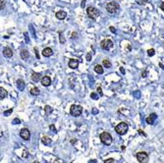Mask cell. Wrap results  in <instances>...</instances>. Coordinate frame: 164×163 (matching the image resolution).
Instances as JSON below:
<instances>
[{
	"label": "cell",
	"instance_id": "cell-1",
	"mask_svg": "<svg viewBox=\"0 0 164 163\" xmlns=\"http://www.w3.org/2000/svg\"><path fill=\"white\" fill-rule=\"evenodd\" d=\"M128 129H129V126H128L127 123L121 122L115 127V132L120 136H123L128 132Z\"/></svg>",
	"mask_w": 164,
	"mask_h": 163
},
{
	"label": "cell",
	"instance_id": "cell-2",
	"mask_svg": "<svg viewBox=\"0 0 164 163\" xmlns=\"http://www.w3.org/2000/svg\"><path fill=\"white\" fill-rule=\"evenodd\" d=\"M120 6L118 5L117 2L115 1H111V2H108L106 4V11L110 13V14H114L116 12L119 10Z\"/></svg>",
	"mask_w": 164,
	"mask_h": 163
},
{
	"label": "cell",
	"instance_id": "cell-3",
	"mask_svg": "<svg viewBox=\"0 0 164 163\" xmlns=\"http://www.w3.org/2000/svg\"><path fill=\"white\" fill-rule=\"evenodd\" d=\"M99 137H100L101 142L104 144L105 145H110L112 144V141H113L111 135L109 133H107V132H103L102 134H100Z\"/></svg>",
	"mask_w": 164,
	"mask_h": 163
},
{
	"label": "cell",
	"instance_id": "cell-4",
	"mask_svg": "<svg viewBox=\"0 0 164 163\" xmlns=\"http://www.w3.org/2000/svg\"><path fill=\"white\" fill-rule=\"evenodd\" d=\"M83 113V107L81 105H72L71 108H70V114L74 117H78L80 115H82Z\"/></svg>",
	"mask_w": 164,
	"mask_h": 163
},
{
	"label": "cell",
	"instance_id": "cell-5",
	"mask_svg": "<svg viewBox=\"0 0 164 163\" xmlns=\"http://www.w3.org/2000/svg\"><path fill=\"white\" fill-rule=\"evenodd\" d=\"M86 14H88V16L90 19H96L99 16V11L97 10L96 8L90 6V7H89L86 9Z\"/></svg>",
	"mask_w": 164,
	"mask_h": 163
},
{
	"label": "cell",
	"instance_id": "cell-6",
	"mask_svg": "<svg viewBox=\"0 0 164 163\" xmlns=\"http://www.w3.org/2000/svg\"><path fill=\"white\" fill-rule=\"evenodd\" d=\"M137 159L141 163H147L148 161V154L146 151H140L137 153Z\"/></svg>",
	"mask_w": 164,
	"mask_h": 163
},
{
	"label": "cell",
	"instance_id": "cell-7",
	"mask_svg": "<svg viewBox=\"0 0 164 163\" xmlns=\"http://www.w3.org/2000/svg\"><path fill=\"white\" fill-rule=\"evenodd\" d=\"M100 46H101V48L104 49V50H109L110 48L113 47V42H112V40L106 38V39H103V40L100 42Z\"/></svg>",
	"mask_w": 164,
	"mask_h": 163
},
{
	"label": "cell",
	"instance_id": "cell-8",
	"mask_svg": "<svg viewBox=\"0 0 164 163\" xmlns=\"http://www.w3.org/2000/svg\"><path fill=\"white\" fill-rule=\"evenodd\" d=\"M20 137L24 139L25 141H29L30 137V132L29 131V129L27 128H23L22 130L20 131Z\"/></svg>",
	"mask_w": 164,
	"mask_h": 163
},
{
	"label": "cell",
	"instance_id": "cell-9",
	"mask_svg": "<svg viewBox=\"0 0 164 163\" xmlns=\"http://www.w3.org/2000/svg\"><path fill=\"white\" fill-rule=\"evenodd\" d=\"M156 118H157V115L155 114V113H151V114L149 115L148 117L146 119V122L147 123V124H149V125H152L153 122L155 121Z\"/></svg>",
	"mask_w": 164,
	"mask_h": 163
},
{
	"label": "cell",
	"instance_id": "cell-10",
	"mask_svg": "<svg viewBox=\"0 0 164 163\" xmlns=\"http://www.w3.org/2000/svg\"><path fill=\"white\" fill-rule=\"evenodd\" d=\"M16 85H17V88H18L20 90H24V89L26 88V84H25L24 80H22V79L17 80V82H16Z\"/></svg>",
	"mask_w": 164,
	"mask_h": 163
},
{
	"label": "cell",
	"instance_id": "cell-11",
	"mask_svg": "<svg viewBox=\"0 0 164 163\" xmlns=\"http://www.w3.org/2000/svg\"><path fill=\"white\" fill-rule=\"evenodd\" d=\"M68 66L71 69H77L79 66V61L77 59H71L68 63Z\"/></svg>",
	"mask_w": 164,
	"mask_h": 163
},
{
	"label": "cell",
	"instance_id": "cell-12",
	"mask_svg": "<svg viewBox=\"0 0 164 163\" xmlns=\"http://www.w3.org/2000/svg\"><path fill=\"white\" fill-rule=\"evenodd\" d=\"M41 84H42L43 86H48L51 84V79L49 78L48 76H45V77L41 79Z\"/></svg>",
	"mask_w": 164,
	"mask_h": 163
},
{
	"label": "cell",
	"instance_id": "cell-13",
	"mask_svg": "<svg viewBox=\"0 0 164 163\" xmlns=\"http://www.w3.org/2000/svg\"><path fill=\"white\" fill-rule=\"evenodd\" d=\"M3 55L5 57H7V58H10L13 56V51H12L11 48H9V47H5L3 49Z\"/></svg>",
	"mask_w": 164,
	"mask_h": 163
},
{
	"label": "cell",
	"instance_id": "cell-14",
	"mask_svg": "<svg viewBox=\"0 0 164 163\" xmlns=\"http://www.w3.org/2000/svg\"><path fill=\"white\" fill-rule=\"evenodd\" d=\"M20 56H21V58L23 60H27L30 57V53H29V51L27 49H23L22 51L20 52Z\"/></svg>",
	"mask_w": 164,
	"mask_h": 163
},
{
	"label": "cell",
	"instance_id": "cell-15",
	"mask_svg": "<svg viewBox=\"0 0 164 163\" xmlns=\"http://www.w3.org/2000/svg\"><path fill=\"white\" fill-rule=\"evenodd\" d=\"M55 16L58 20H64V19L66 18V16H67V13L65 11H58L55 14Z\"/></svg>",
	"mask_w": 164,
	"mask_h": 163
},
{
	"label": "cell",
	"instance_id": "cell-16",
	"mask_svg": "<svg viewBox=\"0 0 164 163\" xmlns=\"http://www.w3.org/2000/svg\"><path fill=\"white\" fill-rule=\"evenodd\" d=\"M52 49L50 48V47H46V48H44L43 50H42V55L45 56V57H49V56L52 55Z\"/></svg>",
	"mask_w": 164,
	"mask_h": 163
},
{
	"label": "cell",
	"instance_id": "cell-17",
	"mask_svg": "<svg viewBox=\"0 0 164 163\" xmlns=\"http://www.w3.org/2000/svg\"><path fill=\"white\" fill-rule=\"evenodd\" d=\"M41 79V75L39 73H35L34 72L33 74H32V80L34 82H38L39 80Z\"/></svg>",
	"mask_w": 164,
	"mask_h": 163
},
{
	"label": "cell",
	"instance_id": "cell-18",
	"mask_svg": "<svg viewBox=\"0 0 164 163\" xmlns=\"http://www.w3.org/2000/svg\"><path fill=\"white\" fill-rule=\"evenodd\" d=\"M41 142H42L44 145H49L50 144H51V139L48 137H46V136H44V137H42V139H41Z\"/></svg>",
	"mask_w": 164,
	"mask_h": 163
},
{
	"label": "cell",
	"instance_id": "cell-19",
	"mask_svg": "<svg viewBox=\"0 0 164 163\" xmlns=\"http://www.w3.org/2000/svg\"><path fill=\"white\" fill-rule=\"evenodd\" d=\"M7 95H8V93L6 91V89L0 86V99H4Z\"/></svg>",
	"mask_w": 164,
	"mask_h": 163
},
{
	"label": "cell",
	"instance_id": "cell-20",
	"mask_svg": "<svg viewBox=\"0 0 164 163\" xmlns=\"http://www.w3.org/2000/svg\"><path fill=\"white\" fill-rule=\"evenodd\" d=\"M30 94H32V95H34V96H37V95H38V94H39L40 90L38 89V88L34 86V88H33V89H30Z\"/></svg>",
	"mask_w": 164,
	"mask_h": 163
},
{
	"label": "cell",
	"instance_id": "cell-21",
	"mask_svg": "<svg viewBox=\"0 0 164 163\" xmlns=\"http://www.w3.org/2000/svg\"><path fill=\"white\" fill-rule=\"evenodd\" d=\"M94 71L96 72L97 74H103V72H104V70H103V68H102L101 65H96V66L94 67Z\"/></svg>",
	"mask_w": 164,
	"mask_h": 163
},
{
	"label": "cell",
	"instance_id": "cell-22",
	"mask_svg": "<svg viewBox=\"0 0 164 163\" xmlns=\"http://www.w3.org/2000/svg\"><path fill=\"white\" fill-rule=\"evenodd\" d=\"M102 65H103V67H104V68H110V67L112 66V64H111V62H110V60H108V59L103 60Z\"/></svg>",
	"mask_w": 164,
	"mask_h": 163
},
{
	"label": "cell",
	"instance_id": "cell-23",
	"mask_svg": "<svg viewBox=\"0 0 164 163\" xmlns=\"http://www.w3.org/2000/svg\"><path fill=\"white\" fill-rule=\"evenodd\" d=\"M45 112H46L47 115H49L52 112V108L50 107V106H48V105H46V106H45Z\"/></svg>",
	"mask_w": 164,
	"mask_h": 163
},
{
	"label": "cell",
	"instance_id": "cell-24",
	"mask_svg": "<svg viewBox=\"0 0 164 163\" xmlns=\"http://www.w3.org/2000/svg\"><path fill=\"white\" fill-rule=\"evenodd\" d=\"M154 54H155V50H154L153 48L148 49V50H147V55L148 56H153Z\"/></svg>",
	"mask_w": 164,
	"mask_h": 163
},
{
	"label": "cell",
	"instance_id": "cell-25",
	"mask_svg": "<svg viewBox=\"0 0 164 163\" xmlns=\"http://www.w3.org/2000/svg\"><path fill=\"white\" fill-rule=\"evenodd\" d=\"M139 5H145L147 2V0H136Z\"/></svg>",
	"mask_w": 164,
	"mask_h": 163
},
{
	"label": "cell",
	"instance_id": "cell-26",
	"mask_svg": "<svg viewBox=\"0 0 164 163\" xmlns=\"http://www.w3.org/2000/svg\"><path fill=\"white\" fill-rule=\"evenodd\" d=\"M5 5H6V3L4 2L3 0H0V10H3L5 8Z\"/></svg>",
	"mask_w": 164,
	"mask_h": 163
},
{
	"label": "cell",
	"instance_id": "cell-27",
	"mask_svg": "<svg viewBox=\"0 0 164 163\" xmlns=\"http://www.w3.org/2000/svg\"><path fill=\"white\" fill-rule=\"evenodd\" d=\"M90 97H91L93 99H95V100L98 99V95H97L95 93H90Z\"/></svg>",
	"mask_w": 164,
	"mask_h": 163
},
{
	"label": "cell",
	"instance_id": "cell-28",
	"mask_svg": "<svg viewBox=\"0 0 164 163\" xmlns=\"http://www.w3.org/2000/svg\"><path fill=\"white\" fill-rule=\"evenodd\" d=\"M59 37H60V42H61V43H64V42L66 41V39H65V37H63V34L60 33H59Z\"/></svg>",
	"mask_w": 164,
	"mask_h": 163
},
{
	"label": "cell",
	"instance_id": "cell-29",
	"mask_svg": "<svg viewBox=\"0 0 164 163\" xmlns=\"http://www.w3.org/2000/svg\"><path fill=\"white\" fill-rule=\"evenodd\" d=\"M12 112H13V109H9V110H6V111H4V115H5V116H9V115L11 114Z\"/></svg>",
	"mask_w": 164,
	"mask_h": 163
},
{
	"label": "cell",
	"instance_id": "cell-30",
	"mask_svg": "<svg viewBox=\"0 0 164 163\" xmlns=\"http://www.w3.org/2000/svg\"><path fill=\"white\" fill-rule=\"evenodd\" d=\"M21 123V121H20V119L16 118L13 120V122H12V124H14V125H18V124H20Z\"/></svg>",
	"mask_w": 164,
	"mask_h": 163
},
{
	"label": "cell",
	"instance_id": "cell-31",
	"mask_svg": "<svg viewBox=\"0 0 164 163\" xmlns=\"http://www.w3.org/2000/svg\"><path fill=\"white\" fill-rule=\"evenodd\" d=\"M114 162V159L113 158H109V159H106L104 161V163H113Z\"/></svg>",
	"mask_w": 164,
	"mask_h": 163
},
{
	"label": "cell",
	"instance_id": "cell-32",
	"mask_svg": "<svg viewBox=\"0 0 164 163\" xmlns=\"http://www.w3.org/2000/svg\"><path fill=\"white\" fill-rule=\"evenodd\" d=\"M49 128H50V130L52 131L53 133H56V129H55V127H54V125H50Z\"/></svg>",
	"mask_w": 164,
	"mask_h": 163
},
{
	"label": "cell",
	"instance_id": "cell-33",
	"mask_svg": "<svg viewBox=\"0 0 164 163\" xmlns=\"http://www.w3.org/2000/svg\"><path fill=\"white\" fill-rule=\"evenodd\" d=\"M86 60H88V61H90V60H91V54H90V53H88V54H86Z\"/></svg>",
	"mask_w": 164,
	"mask_h": 163
},
{
	"label": "cell",
	"instance_id": "cell-34",
	"mask_svg": "<svg viewBox=\"0 0 164 163\" xmlns=\"http://www.w3.org/2000/svg\"><path fill=\"white\" fill-rule=\"evenodd\" d=\"M97 91H98V93H99V95H101V96H102V94H103V93H102V90H101L100 86H98V88H97Z\"/></svg>",
	"mask_w": 164,
	"mask_h": 163
},
{
	"label": "cell",
	"instance_id": "cell-35",
	"mask_svg": "<svg viewBox=\"0 0 164 163\" xmlns=\"http://www.w3.org/2000/svg\"><path fill=\"white\" fill-rule=\"evenodd\" d=\"M77 37H78V33H75L74 32V33H72V38H74L75 39V38H77Z\"/></svg>",
	"mask_w": 164,
	"mask_h": 163
},
{
	"label": "cell",
	"instance_id": "cell-36",
	"mask_svg": "<svg viewBox=\"0 0 164 163\" xmlns=\"http://www.w3.org/2000/svg\"><path fill=\"white\" fill-rule=\"evenodd\" d=\"M34 51H35V56H37V59H39V55H38V52H37V47H34Z\"/></svg>",
	"mask_w": 164,
	"mask_h": 163
},
{
	"label": "cell",
	"instance_id": "cell-37",
	"mask_svg": "<svg viewBox=\"0 0 164 163\" xmlns=\"http://www.w3.org/2000/svg\"><path fill=\"white\" fill-rule=\"evenodd\" d=\"M110 30H111L112 33H116V30H115V29H114V27H110Z\"/></svg>",
	"mask_w": 164,
	"mask_h": 163
},
{
	"label": "cell",
	"instance_id": "cell-38",
	"mask_svg": "<svg viewBox=\"0 0 164 163\" xmlns=\"http://www.w3.org/2000/svg\"><path fill=\"white\" fill-rule=\"evenodd\" d=\"M85 4H86V1H85V0H83V1H82V5H81V6H82V8H85V6H86Z\"/></svg>",
	"mask_w": 164,
	"mask_h": 163
},
{
	"label": "cell",
	"instance_id": "cell-39",
	"mask_svg": "<svg viewBox=\"0 0 164 163\" xmlns=\"http://www.w3.org/2000/svg\"><path fill=\"white\" fill-rule=\"evenodd\" d=\"M160 8H161V10H162V11H164V2H162V3H161Z\"/></svg>",
	"mask_w": 164,
	"mask_h": 163
},
{
	"label": "cell",
	"instance_id": "cell-40",
	"mask_svg": "<svg viewBox=\"0 0 164 163\" xmlns=\"http://www.w3.org/2000/svg\"><path fill=\"white\" fill-rule=\"evenodd\" d=\"M89 163H97V161L95 159H94V160L91 159V160H90V162H89Z\"/></svg>",
	"mask_w": 164,
	"mask_h": 163
},
{
	"label": "cell",
	"instance_id": "cell-41",
	"mask_svg": "<svg viewBox=\"0 0 164 163\" xmlns=\"http://www.w3.org/2000/svg\"><path fill=\"white\" fill-rule=\"evenodd\" d=\"M97 112H98V111H97L96 109H94V108H93V114H96Z\"/></svg>",
	"mask_w": 164,
	"mask_h": 163
},
{
	"label": "cell",
	"instance_id": "cell-42",
	"mask_svg": "<svg viewBox=\"0 0 164 163\" xmlns=\"http://www.w3.org/2000/svg\"><path fill=\"white\" fill-rule=\"evenodd\" d=\"M139 133H140V134H142L144 136H146V134L144 133V132H142V130H139Z\"/></svg>",
	"mask_w": 164,
	"mask_h": 163
},
{
	"label": "cell",
	"instance_id": "cell-43",
	"mask_svg": "<svg viewBox=\"0 0 164 163\" xmlns=\"http://www.w3.org/2000/svg\"><path fill=\"white\" fill-rule=\"evenodd\" d=\"M159 66H160L161 68H162V69L164 70V65H163V64H162V63H159Z\"/></svg>",
	"mask_w": 164,
	"mask_h": 163
},
{
	"label": "cell",
	"instance_id": "cell-44",
	"mask_svg": "<svg viewBox=\"0 0 164 163\" xmlns=\"http://www.w3.org/2000/svg\"><path fill=\"white\" fill-rule=\"evenodd\" d=\"M120 70H121V72H122L123 74H125V70H124L123 68H120Z\"/></svg>",
	"mask_w": 164,
	"mask_h": 163
},
{
	"label": "cell",
	"instance_id": "cell-45",
	"mask_svg": "<svg viewBox=\"0 0 164 163\" xmlns=\"http://www.w3.org/2000/svg\"><path fill=\"white\" fill-rule=\"evenodd\" d=\"M142 77H144V78H146V72H144V74H142Z\"/></svg>",
	"mask_w": 164,
	"mask_h": 163
},
{
	"label": "cell",
	"instance_id": "cell-46",
	"mask_svg": "<svg viewBox=\"0 0 164 163\" xmlns=\"http://www.w3.org/2000/svg\"><path fill=\"white\" fill-rule=\"evenodd\" d=\"M34 163H39V162H38V161H34Z\"/></svg>",
	"mask_w": 164,
	"mask_h": 163
},
{
	"label": "cell",
	"instance_id": "cell-47",
	"mask_svg": "<svg viewBox=\"0 0 164 163\" xmlns=\"http://www.w3.org/2000/svg\"><path fill=\"white\" fill-rule=\"evenodd\" d=\"M71 163H72V162H71Z\"/></svg>",
	"mask_w": 164,
	"mask_h": 163
}]
</instances>
